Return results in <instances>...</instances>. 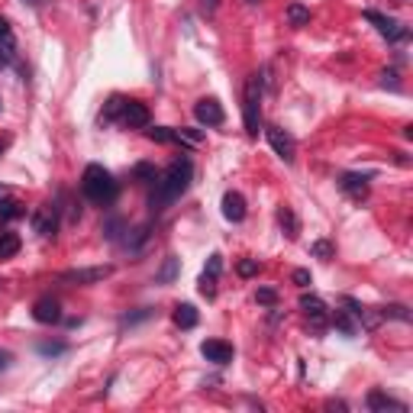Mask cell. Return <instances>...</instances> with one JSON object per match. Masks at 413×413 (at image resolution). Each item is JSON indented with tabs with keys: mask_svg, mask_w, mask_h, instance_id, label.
I'll list each match as a JSON object with an SVG mask.
<instances>
[{
	"mask_svg": "<svg viewBox=\"0 0 413 413\" xmlns=\"http://www.w3.org/2000/svg\"><path fill=\"white\" fill-rule=\"evenodd\" d=\"M7 62H10V55H7V52H0V68H4Z\"/></svg>",
	"mask_w": 413,
	"mask_h": 413,
	"instance_id": "obj_36",
	"label": "cell"
},
{
	"mask_svg": "<svg viewBox=\"0 0 413 413\" xmlns=\"http://www.w3.org/2000/svg\"><path fill=\"white\" fill-rule=\"evenodd\" d=\"M365 20L375 23V29L385 36L387 43H407V39H410V29H407L404 23H397L394 16H385V14H378V10H365Z\"/></svg>",
	"mask_w": 413,
	"mask_h": 413,
	"instance_id": "obj_4",
	"label": "cell"
},
{
	"mask_svg": "<svg viewBox=\"0 0 413 413\" xmlns=\"http://www.w3.org/2000/svg\"><path fill=\"white\" fill-rule=\"evenodd\" d=\"M33 316H36V323H58L62 320V304L55 297H39L33 304Z\"/></svg>",
	"mask_w": 413,
	"mask_h": 413,
	"instance_id": "obj_12",
	"label": "cell"
},
{
	"mask_svg": "<svg viewBox=\"0 0 413 413\" xmlns=\"http://www.w3.org/2000/svg\"><path fill=\"white\" fill-rule=\"evenodd\" d=\"M20 252V236L16 232H0V259H14Z\"/></svg>",
	"mask_w": 413,
	"mask_h": 413,
	"instance_id": "obj_20",
	"label": "cell"
},
{
	"mask_svg": "<svg viewBox=\"0 0 413 413\" xmlns=\"http://www.w3.org/2000/svg\"><path fill=\"white\" fill-rule=\"evenodd\" d=\"M313 255H320V259H333V245H329L326 239H320V242H313Z\"/></svg>",
	"mask_w": 413,
	"mask_h": 413,
	"instance_id": "obj_32",
	"label": "cell"
},
{
	"mask_svg": "<svg viewBox=\"0 0 413 413\" xmlns=\"http://www.w3.org/2000/svg\"><path fill=\"white\" fill-rule=\"evenodd\" d=\"M10 362H14V355L0 349V371H7V368H10Z\"/></svg>",
	"mask_w": 413,
	"mask_h": 413,
	"instance_id": "obj_33",
	"label": "cell"
},
{
	"mask_svg": "<svg viewBox=\"0 0 413 413\" xmlns=\"http://www.w3.org/2000/svg\"><path fill=\"white\" fill-rule=\"evenodd\" d=\"M381 316H394V320L410 323V310L400 307V304H391V307H385V310H381Z\"/></svg>",
	"mask_w": 413,
	"mask_h": 413,
	"instance_id": "obj_27",
	"label": "cell"
},
{
	"mask_svg": "<svg viewBox=\"0 0 413 413\" xmlns=\"http://www.w3.org/2000/svg\"><path fill=\"white\" fill-rule=\"evenodd\" d=\"M194 117H197V123H203V127H220V123L226 119V113H223V107H220V100L203 97V100L194 104Z\"/></svg>",
	"mask_w": 413,
	"mask_h": 413,
	"instance_id": "obj_7",
	"label": "cell"
},
{
	"mask_svg": "<svg viewBox=\"0 0 413 413\" xmlns=\"http://www.w3.org/2000/svg\"><path fill=\"white\" fill-rule=\"evenodd\" d=\"M245 4H249V7H255V4H259V0H245Z\"/></svg>",
	"mask_w": 413,
	"mask_h": 413,
	"instance_id": "obj_37",
	"label": "cell"
},
{
	"mask_svg": "<svg viewBox=\"0 0 413 413\" xmlns=\"http://www.w3.org/2000/svg\"><path fill=\"white\" fill-rule=\"evenodd\" d=\"M301 310L307 313V320H310V326H313V329H323L329 323L326 304H323L316 294H301Z\"/></svg>",
	"mask_w": 413,
	"mask_h": 413,
	"instance_id": "obj_8",
	"label": "cell"
},
{
	"mask_svg": "<svg viewBox=\"0 0 413 413\" xmlns=\"http://www.w3.org/2000/svg\"><path fill=\"white\" fill-rule=\"evenodd\" d=\"M217 278H220V274L203 272V274H200V281H197V284H200V294L207 297V301H213V297H217Z\"/></svg>",
	"mask_w": 413,
	"mask_h": 413,
	"instance_id": "obj_23",
	"label": "cell"
},
{
	"mask_svg": "<svg viewBox=\"0 0 413 413\" xmlns=\"http://www.w3.org/2000/svg\"><path fill=\"white\" fill-rule=\"evenodd\" d=\"M65 349H68L65 343H43L39 345V355H62Z\"/></svg>",
	"mask_w": 413,
	"mask_h": 413,
	"instance_id": "obj_30",
	"label": "cell"
},
{
	"mask_svg": "<svg viewBox=\"0 0 413 413\" xmlns=\"http://www.w3.org/2000/svg\"><path fill=\"white\" fill-rule=\"evenodd\" d=\"M200 355L213 365H230L232 362V345L223 343V339H207V343H200Z\"/></svg>",
	"mask_w": 413,
	"mask_h": 413,
	"instance_id": "obj_10",
	"label": "cell"
},
{
	"mask_svg": "<svg viewBox=\"0 0 413 413\" xmlns=\"http://www.w3.org/2000/svg\"><path fill=\"white\" fill-rule=\"evenodd\" d=\"M7 197H10V188L7 184H0V200H7Z\"/></svg>",
	"mask_w": 413,
	"mask_h": 413,
	"instance_id": "obj_35",
	"label": "cell"
},
{
	"mask_svg": "<svg viewBox=\"0 0 413 413\" xmlns=\"http://www.w3.org/2000/svg\"><path fill=\"white\" fill-rule=\"evenodd\" d=\"M119 123L129 129L149 127V107L139 104V100H127V104H123V113H119Z\"/></svg>",
	"mask_w": 413,
	"mask_h": 413,
	"instance_id": "obj_9",
	"label": "cell"
},
{
	"mask_svg": "<svg viewBox=\"0 0 413 413\" xmlns=\"http://www.w3.org/2000/svg\"><path fill=\"white\" fill-rule=\"evenodd\" d=\"M265 136H268V146H272L274 152L281 155V159H284V161H294V155H297V142H294V136L284 133L281 127H265Z\"/></svg>",
	"mask_w": 413,
	"mask_h": 413,
	"instance_id": "obj_5",
	"label": "cell"
},
{
	"mask_svg": "<svg viewBox=\"0 0 413 413\" xmlns=\"http://www.w3.org/2000/svg\"><path fill=\"white\" fill-rule=\"evenodd\" d=\"M236 272H239V278H255V274H259V262H255V259H242L236 265Z\"/></svg>",
	"mask_w": 413,
	"mask_h": 413,
	"instance_id": "obj_26",
	"label": "cell"
},
{
	"mask_svg": "<svg viewBox=\"0 0 413 413\" xmlns=\"http://www.w3.org/2000/svg\"><path fill=\"white\" fill-rule=\"evenodd\" d=\"M146 136L152 142H184L181 129H168V127H152V129H146Z\"/></svg>",
	"mask_w": 413,
	"mask_h": 413,
	"instance_id": "obj_19",
	"label": "cell"
},
{
	"mask_svg": "<svg viewBox=\"0 0 413 413\" xmlns=\"http://www.w3.org/2000/svg\"><path fill=\"white\" fill-rule=\"evenodd\" d=\"M33 226L39 236H55V207H43L33 217Z\"/></svg>",
	"mask_w": 413,
	"mask_h": 413,
	"instance_id": "obj_15",
	"label": "cell"
},
{
	"mask_svg": "<svg viewBox=\"0 0 413 413\" xmlns=\"http://www.w3.org/2000/svg\"><path fill=\"white\" fill-rule=\"evenodd\" d=\"M81 191H85V197L91 203H97V207H110L119 194L117 181H113V175L104 165H87L85 175H81Z\"/></svg>",
	"mask_w": 413,
	"mask_h": 413,
	"instance_id": "obj_2",
	"label": "cell"
},
{
	"mask_svg": "<svg viewBox=\"0 0 413 413\" xmlns=\"http://www.w3.org/2000/svg\"><path fill=\"white\" fill-rule=\"evenodd\" d=\"M223 217L230 223H242L245 220V197L239 191H226L223 194Z\"/></svg>",
	"mask_w": 413,
	"mask_h": 413,
	"instance_id": "obj_13",
	"label": "cell"
},
{
	"mask_svg": "<svg viewBox=\"0 0 413 413\" xmlns=\"http://www.w3.org/2000/svg\"><path fill=\"white\" fill-rule=\"evenodd\" d=\"M400 4H407V0H400Z\"/></svg>",
	"mask_w": 413,
	"mask_h": 413,
	"instance_id": "obj_38",
	"label": "cell"
},
{
	"mask_svg": "<svg viewBox=\"0 0 413 413\" xmlns=\"http://www.w3.org/2000/svg\"><path fill=\"white\" fill-rule=\"evenodd\" d=\"M123 104H127V100L123 97H110V104L104 107V123H113V119H119V113H123Z\"/></svg>",
	"mask_w": 413,
	"mask_h": 413,
	"instance_id": "obj_25",
	"label": "cell"
},
{
	"mask_svg": "<svg viewBox=\"0 0 413 413\" xmlns=\"http://www.w3.org/2000/svg\"><path fill=\"white\" fill-rule=\"evenodd\" d=\"M178 272H181V259L168 255V259H165V265H161V272L155 274V281H159V284H171V281L178 278Z\"/></svg>",
	"mask_w": 413,
	"mask_h": 413,
	"instance_id": "obj_18",
	"label": "cell"
},
{
	"mask_svg": "<svg viewBox=\"0 0 413 413\" xmlns=\"http://www.w3.org/2000/svg\"><path fill=\"white\" fill-rule=\"evenodd\" d=\"M197 320H200V316H197V310L191 307V304H178V307H175V323L181 329H194Z\"/></svg>",
	"mask_w": 413,
	"mask_h": 413,
	"instance_id": "obj_17",
	"label": "cell"
},
{
	"mask_svg": "<svg viewBox=\"0 0 413 413\" xmlns=\"http://www.w3.org/2000/svg\"><path fill=\"white\" fill-rule=\"evenodd\" d=\"M136 178H139V181H155L159 171H155V165H149V161H139V165H136Z\"/></svg>",
	"mask_w": 413,
	"mask_h": 413,
	"instance_id": "obj_28",
	"label": "cell"
},
{
	"mask_svg": "<svg viewBox=\"0 0 413 413\" xmlns=\"http://www.w3.org/2000/svg\"><path fill=\"white\" fill-rule=\"evenodd\" d=\"M191 178H194V165L191 159H175L168 168L155 178V191H152V210H165L168 203H175L184 191L191 188Z\"/></svg>",
	"mask_w": 413,
	"mask_h": 413,
	"instance_id": "obj_1",
	"label": "cell"
},
{
	"mask_svg": "<svg viewBox=\"0 0 413 413\" xmlns=\"http://www.w3.org/2000/svg\"><path fill=\"white\" fill-rule=\"evenodd\" d=\"M368 407H371L375 413H385V410H397V413H404V410H407V407L400 404V400L387 397L385 391H371V394H368Z\"/></svg>",
	"mask_w": 413,
	"mask_h": 413,
	"instance_id": "obj_14",
	"label": "cell"
},
{
	"mask_svg": "<svg viewBox=\"0 0 413 413\" xmlns=\"http://www.w3.org/2000/svg\"><path fill=\"white\" fill-rule=\"evenodd\" d=\"M278 223H281V230L287 232V239H297L301 223H297V217H294V210H291V207H281V210H278Z\"/></svg>",
	"mask_w": 413,
	"mask_h": 413,
	"instance_id": "obj_16",
	"label": "cell"
},
{
	"mask_svg": "<svg viewBox=\"0 0 413 413\" xmlns=\"http://www.w3.org/2000/svg\"><path fill=\"white\" fill-rule=\"evenodd\" d=\"M339 188H343V194H349L352 200H365V197H368V175L345 171V175L339 178Z\"/></svg>",
	"mask_w": 413,
	"mask_h": 413,
	"instance_id": "obj_11",
	"label": "cell"
},
{
	"mask_svg": "<svg viewBox=\"0 0 413 413\" xmlns=\"http://www.w3.org/2000/svg\"><path fill=\"white\" fill-rule=\"evenodd\" d=\"M0 52H7L14 58V29H10V23L4 16H0Z\"/></svg>",
	"mask_w": 413,
	"mask_h": 413,
	"instance_id": "obj_24",
	"label": "cell"
},
{
	"mask_svg": "<svg viewBox=\"0 0 413 413\" xmlns=\"http://www.w3.org/2000/svg\"><path fill=\"white\" fill-rule=\"evenodd\" d=\"M242 119H245V133L259 136V127H262V77L252 75L245 81V97H242Z\"/></svg>",
	"mask_w": 413,
	"mask_h": 413,
	"instance_id": "obj_3",
	"label": "cell"
},
{
	"mask_svg": "<svg viewBox=\"0 0 413 413\" xmlns=\"http://www.w3.org/2000/svg\"><path fill=\"white\" fill-rule=\"evenodd\" d=\"M113 265H97V268H71V272H62V281H71V284H97V281L110 278Z\"/></svg>",
	"mask_w": 413,
	"mask_h": 413,
	"instance_id": "obj_6",
	"label": "cell"
},
{
	"mask_svg": "<svg viewBox=\"0 0 413 413\" xmlns=\"http://www.w3.org/2000/svg\"><path fill=\"white\" fill-rule=\"evenodd\" d=\"M0 152H4V146H0Z\"/></svg>",
	"mask_w": 413,
	"mask_h": 413,
	"instance_id": "obj_39",
	"label": "cell"
},
{
	"mask_svg": "<svg viewBox=\"0 0 413 413\" xmlns=\"http://www.w3.org/2000/svg\"><path fill=\"white\" fill-rule=\"evenodd\" d=\"M291 281H294L297 287H310V281H313V278H310V272H307V268H297V272L291 274Z\"/></svg>",
	"mask_w": 413,
	"mask_h": 413,
	"instance_id": "obj_31",
	"label": "cell"
},
{
	"mask_svg": "<svg viewBox=\"0 0 413 413\" xmlns=\"http://www.w3.org/2000/svg\"><path fill=\"white\" fill-rule=\"evenodd\" d=\"M23 203H16V200H0V223H10V220H16V217H23Z\"/></svg>",
	"mask_w": 413,
	"mask_h": 413,
	"instance_id": "obj_22",
	"label": "cell"
},
{
	"mask_svg": "<svg viewBox=\"0 0 413 413\" xmlns=\"http://www.w3.org/2000/svg\"><path fill=\"white\" fill-rule=\"evenodd\" d=\"M200 7H203V14H213V10H217V0H203Z\"/></svg>",
	"mask_w": 413,
	"mask_h": 413,
	"instance_id": "obj_34",
	"label": "cell"
},
{
	"mask_svg": "<svg viewBox=\"0 0 413 413\" xmlns=\"http://www.w3.org/2000/svg\"><path fill=\"white\" fill-rule=\"evenodd\" d=\"M255 301L265 304V307H274L278 304V291H272V287H259V294H255Z\"/></svg>",
	"mask_w": 413,
	"mask_h": 413,
	"instance_id": "obj_29",
	"label": "cell"
},
{
	"mask_svg": "<svg viewBox=\"0 0 413 413\" xmlns=\"http://www.w3.org/2000/svg\"><path fill=\"white\" fill-rule=\"evenodd\" d=\"M287 23H291V26H307L310 10L304 7V4H287Z\"/></svg>",
	"mask_w": 413,
	"mask_h": 413,
	"instance_id": "obj_21",
	"label": "cell"
}]
</instances>
